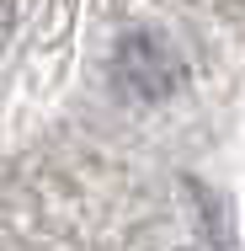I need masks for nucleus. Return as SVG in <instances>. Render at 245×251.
Returning a JSON list of instances; mask_svg holds the SVG:
<instances>
[{"mask_svg": "<svg viewBox=\"0 0 245 251\" xmlns=\"http://www.w3.org/2000/svg\"><path fill=\"white\" fill-rule=\"evenodd\" d=\"M181 75H187V64L160 32H128L112 53V86L128 101H165L181 86Z\"/></svg>", "mask_w": 245, "mask_h": 251, "instance_id": "nucleus-1", "label": "nucleus"}, {"mask_svg": "<svg viewBox=\"0 0 245 251\" xmlns=\"http://www.w3.org/2000/svg\"><path fill=\"white\" fill-rule=\"evenodd\" d=\"M5 32H11V0H0V43H5Z\"/></svg>", "mask_w": 245, "mask_h": 251, "instance_id": "nucleus-2", "label": "nucleus"}]
</instances>
